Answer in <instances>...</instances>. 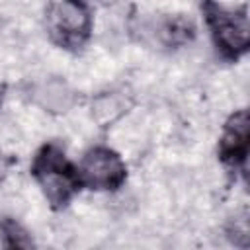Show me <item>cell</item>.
Instances as JSON below:
<instances>
[{"mask_svg": "<svg viewBox=\"0 0 250 250\" xmlns=\"http://www.w3.org/2000/svg\"><path fill=\"white\" fill-rule=\"evenodd\" d=\"M205 20L211 37L227 59H238L248 51V16L246 10H227L215 2L205 4Z\"/></svg>", "mask_w": 250, "mask_h": 250, "instance_id": "2", "label": "cell"}, {"mask_svg": "<svg viewBox=\"0 0 250 250\" xmlns=\"http://www.w3.org/2000/svg\"><path fill=\"white\" fill-rule=\"evenodd\" d=\"M47 20L51 33L62 47L82 45L90 35L92 14L84 0H55Z\"/></svg>", "mask_w": 250, "mask_h": 250, "instance_id": "3", "label": "cell"}, {"mask_svg": "<svg viewBox=\"0 0 250 250\" xmlns=\"http://www.w3.org/2000/svg\"><path fill=\"white\" fill-rule=\"evenodd\" d=\"M4 92H6V86L0 84V104H2V98H4Z\"/></svg>", "mask_w": 250, "mask_h": 250, "instance_id": "7", "label": "cell"}, {"mask_svg": "<svg viewBox=\"0 0 250 250\" xmlns=\"http://www.w3.org/2000/svg\"><path fill=\"white\" fill-rule=\"evenodd\" d=\"M248 154V113L246 109L236 111L225 125L221 143H219V156L225 164L236 168L242 166Z\"/></svg>", "mask_w": 250, "mask_h": 250, "instance_id": "5", "label": "cell"}, {"mask_svg": "<svg viewBox=\"0 0 250 250\" xmlns=\"http://www.w3.org/2000/svg\"><path fill=\"white\" fill-rule=\"evenodd\" d=\"M4 176H6V158H4L2 152H0V182L4 180Z\"/></svg>", "mask_w": 250, "mask_h": 250, "instance_id": "6", "label": "cell"}, {"mask_svg": "<svg viewBox=\"0 0 250 250\" xmlns=\"http://www.w3.org/2000/svg\"><path fill=\"white\" fill-rule=\"evenodd\" d=\"M78 178L82 188L117 189L127 178V168L115 150L107 146H96L84 154L78 166Z\"/></svg>", "mask_w": 250, "mask_h": 250, "instance_id": "4", "label": "cell"}, {"mask_svg": "<svg viewBox=\"0 0 250 250\" xmlns=\"http://www.w3.org/2000/svg\"><path fill=\"white\" fill-rule=\"evenodd\" d=\"M31 174L43 189L47 201L57 209L64 207L82 188L78 168L68 162L64 150L55 143L45 145L35 154L31 162Z\"/></svg>", "mask_w": 250, "mask_h": 250, "instance_id": "1", "label": "cell"}]
</instances>
